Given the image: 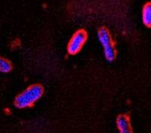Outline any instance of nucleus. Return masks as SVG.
Masks as SVG:
<instances>
[{
    "mask_svg": "<svg viewBox=\"0 0 151 133\" xmlns=\"http://www.w3.org/2000/svg\"><path fill=\"white\" fill-rule=\"evenodd\" d=\"M44 93V88L40 84L31 85L16 96L14 105L17 108H27L31 107L40 100Z\"/></svg>",
    "mask_w": 151,
    "mask_h": 133,
    "instance_id": "1",
    "label": "nucleus"
},
{
    "mask_svg": "<svg viewBox=\"0 0 151 133\" xmlns=\"http://www.w3.org/2000/svg\"><path fill=\"white\" fill-rule=\"evenodd\" d=\"M97 36L99 43L101 45L103 48L104 55L106 60L113 61L116 58V52L110 31L105 27L100 28Z\"/></svg>",
    "mask_w": 151,
    "mask_h": 133,
    "instance_id": "2",
    "label": "nucleus"
},
{
    "mask_svg": "<svg viewBox=\"0 0 151 133\" xmlns=\"http://www.w3.org/2000/svg\"><path fill=\"white\" fill-rule=\"evenodd\" d=\"M88 40V34L85 29H78L70 37L67 44V52L70 55H76L79 53L85 44L86 43Z\"/></svg>",
    "mask_w": 151,
    "mask_h": 133,
    "instance_id": "3",
    "label": "nucleus"
},
{
    "mask_svg": "<svg viewBox=\"0 0 151 133\" xmlns=\"http://www.w3.org/2000/svg\"><path fill=\"white\" fill-rule=\"evenodd\" d=\"M116 123L119 133H134L130 119L127 115L121 114L117 116Z\"/></svg>",
    "mask_w": 151,
    "mask_h": 133,
    "instance_id": "4",
    "label": "nucleus"
},
{
    "mask_svg": "<svg viewBox=\"0 0 151 133\" xmlns=\"http://www.w3.org/2000/svg\"><path fill=\"white\" fill-rule=\"evenodd\" d=\"M141 20L144 26L151 28V2L144 5L141 10Z\"/></svg>",
    "mask_w": 151,
    "mask_h": 133,
    "instance_id": "5",
    "label": "nucleus"
},
{
    "mask_svg": "<svg viewBox=\"0 0 151 133\" xmlns=\"http://www.w3.org/2000/svg\"><path fill=\"white\" fill-rule=\"evenodd\" d=\"M12 69V64L8 59L0 56V72L7 73Z\"/></svg>",
    "mask_w": 151,
    "mask_h": 133,
    "instance_id": "6",
    "label": "nucleus"
}]
</instances>
